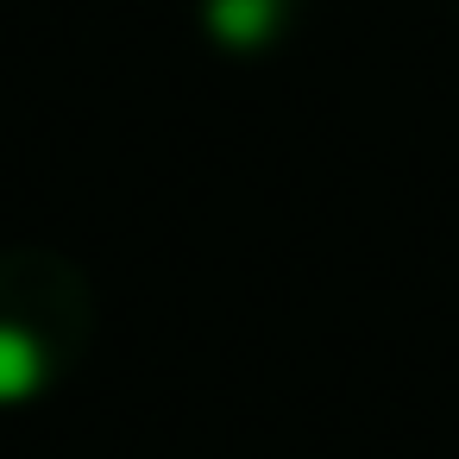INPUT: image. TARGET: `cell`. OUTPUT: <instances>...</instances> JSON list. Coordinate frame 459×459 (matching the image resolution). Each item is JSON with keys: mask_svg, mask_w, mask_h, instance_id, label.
<instances>
[{"mask_svg": "<svg viewBox=\"0 0 459 459\" xmlns=\"http://www.w3.org/2000/svg\"><path fill=\"white\" fill-rule=\"evenodd\" d=\"M283 20V0H208V32L221 45H264Z\"/></svg>", "mask_w": 459, "mask_h": 459, "instance_id": "obj_1", "label": "cell"}, {"mask_svg": "<svg viewBox=\"0 0 459 459\" xmlns=\"http://www.w3.org/2000/svg\"><path fill=\"white\" fill-rule=\"evenodd\" d=\"M39 377H45L39 346H32L20 327H0V403H20V396H32V390H39Z\"/></svg>", "mask_w": 459, "mask_h": 459, "instance_id": "obj_2", "label": "cell"}]
</instances>
